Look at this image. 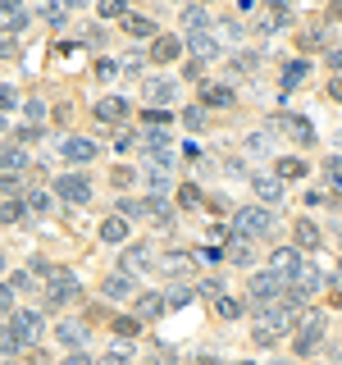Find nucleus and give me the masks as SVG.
<instances>
[{
	"label": "nucleus",
	"instance_id": "a19ab883",
	"mask_svg": "<svg viewBox=\"0 0 342 365\" xmlns=\"http://www.w3.org/2000/svg\"><path fill=\"white\" fill-rule=\"evenodd\" d=\"M260 5H265L269 14H288V9H292V0H260Z\"/></svg>",
	"mask_w": 342,
	"mask_h": 365
},
{
	"label": "nucleus",
	"instance_id": "4d7b16f0",
	"mask_svg": "<svg viewBox=\"0 0 342 365\" xmlns=\"http://www.w3.org/2000/svg\"><path fill=\"white\" fill-rule=\"evenodd\" d=\"M328 302H333V306H342V288H338V292H333V297H328Z\"/></svg>",
	"mask_w": 342,
	"mask_h": 365
},
{
	"label": "nucleus",
	"instance_id": "f03ea898",
	"mask_svg": "<svg viewBox=\"0 0 342 365\" xmlns=\"http://www.w3.org/2000/svg\"><path fill=\"white\" fill-rule=\"evenodd\" d=\"M83 297V288H78V279L68 269L60 265H51V274H46V302L51 306H68V302H78Z\"/></svg>",
	"mask_w": 342,
	"mask_h": 365
},
{
	"label": "nucleus",
	"instance_id": "39448f33",
	"mask_svg": "<svg viewBox=\"0 0 342 365\" xmlns=\"http://www.w3.org/2000/svg\"><path fill=\"white\" fill-rule=\"evenodd\" d=\"M9 334L19 338V347L37 342L41 338V315L37 311H14V315H9Z\"/></svg>",
	"mask_w": 342,
	"mask_h": 365
},
{
	"label": "nucleus",
	"instance_id": "58836bf2",
	"mask_svg": "<svg viewBox=\"0 0 342 365\" xmlns=\"http://www.w3.org/2000/svg\"><path fill=\"white\" fill-rule=\"evenodd\" d=\"M114 73H119V64H114V60H100V64H96V78H100V83H110Z\"/></svg>",
	"mask_w": 342,
	"mask_h": 365
},
{
	"label": "nucleus",
	"instance_id": "c85d7f7f",
	"mask_svg": "<svg viewBox=\"0 0 342 365\" xmlns=\"http://www.w3.org/2000/svg\"><path fill=\"white\" fill-rule=\"evenodd\" d=\"M256 192H260V197H265V201H279V197H283V187H279V178H265V174H260V178H256Z\"/></svg>",
	"mask_w": 342,
	"mask_h": 365
},
{
	"label": "nucleus",
	"instance_id": "bb28decb",
	"mask_svg": "<svg viewBox=\"0 0 342 365\" xmlns=\"http://www.w3.org/2000/svg\"><path fill=\"white\" fill-rule=\"evenodd\" d=\"M306 73H311V64H306V60H292L288 68H283V87H296Z\"/></svg>",
	"mask_w": 342,
	"mask_h": 365
},
{
	"label": "nucleus",
	"instance_id": "ea45409f",
	"mask_svg": "<svg viewBox=\"0 0 342 365\" xmlns=\"http://www.w3.org/2000/svg\"><path fill=\"white\" fill-rule=\"evenodd\" d=\"M142 119H146V123H151V128H155V123H160V128H165V123H169V114H165V110H160V106H155V110H146V114H142Z\"/></svg>",
	"mask_w": 342,
	"mask_h": 365
},
{
	"label": "nucleus",
	"instance_id": "c9c22d12",
	"mask_svg": "<svg viewBox=\"0 0 342 365\" xmlns=\"http://www.w3.org/2000/svg\"><path fill=\"white\" fill-rule=\"evenodd\" d=\"M178 205H182V210H197V205H201V192L197 187H182L178 192Z\"/></svg>",
	"mask_w": 342,
	"mask_h": 365
},
{
	"label": "nucleus",
	"instance_id": "f8f14e48",
	"mask_svg": "<svg viewBox=\"0 0 342 365\" xmlns=\"http://www.w3.org/2000/svg\"><path fill=\"white\" fill-rule=\"evenodd\" d=\"M146 155H151V165H160V169L174 165V142H169L165 133H151L146 137Z\"/></svg>",
	"mask_w": 342,
	"mask_h": 365
},
{
	"label": "nucleus",
	"instance_id": "6e6552de",
	"mask_svg": "<svg viewBox=\"0 0 342 365\" xmlns=\"http://www.w3.org/2000/svg\"><path fill=\"white\" fill-rule=\"evenodd\" d=\"M187 51L197 55V60H214V55H219V41L210 37V28H187Z\"/></svg>",
	"mask_w": 342,
	"mask_h": 365
},
{
	"label": "nucleus",
	"instance_id": "a878e982",
	"mask_svg": "<svg viewBox=\"0 0 342 365\" xmlns=\"http://www.w3.org/2000/svg\"><path fill=\"white\" fill-rule=\"evenodd\" d=\"M23 210H28V205H23L19 197H14V201H0V224H19Z\"/></svg>",
	"mask_w": 342,
	"mask_h": 365
},
{
	"label": "nucleus",
	"instance_id": "a211bd4d",
	"mask_svg": "<svg viewBox=\"0 0 342 365\" xmlns=\"http://www.w3.org/2000/svg\"><path fill=\"white\" fill-rule=\"evenodd\" d=\"M123 32H128V37H160L155 23L142 19V14H123Z\"/></svg>",
	"mask_w": 342,
	"mask_h": 365
},
{
	"label": "nucleus",
	"instance_id": "393cba45",
	"mask_svg": "<svg viewBox=\"0 0 342 365\" xmlns=\"http://www.w3.org/2000/svg\"><path fill=\"white\" fill-rule=\"evenodd\" d=\"M55 338H60L68 351H78V347H83V329H78V324H60V329H55Z\"/></svg>",
	"mask_w": 342,
	"mask_h": 365
},
{
	"label": "nucleus",
	"instance_id": "f257e3e1",
	"mask_svg": "<svg viewBox=\"0 0 342 365\" xmlns=\"http://www.w3.org/2000/svg\"><path fill=\"white\" fill-rule=\"evenodd\" d=\"M233 233L269 237V233H274V215L265 210V205H242V210H233Z\"/></svg>",
	"mask_w": 342,
	"mask_h": 365
},
{
	"label": "nucleus",
	"instance_id": "5701e85b",
	"mask_svg": "<svg viewBox=\"0 0 342 365\" xmlns=\"http://www.w3.org/2000/svg\"><path fill=\"white\" fill-rule=\"evenodd\" d=\"M28 165V155H23V146H0V169H23Z\"/></svg>",
	"mask_w": 342,
	"mask_h": 365
},
{
	"label": "nucleus",
	"instance_id": "1a4fd4ad",
	"mask_svg": "<svg viewBox=\"0 0 342 365\" xmlns=\"http://www.w3.org/2000/svg\"><path fill=\"white\" fill-rule=\"evenodd\" d=\"M60 155L68 160V165H87V160L96 155V142H91V137H68V142L60 146Z\"/></svg>",
	"mask_w": 342,
	"mask_h": 365
},
{
	"label": "nucleus",
	"instance_id": "bf43d9fd",
	"mask_svg": "<svg viewBox=\"0 0 342 365\" xmlns=\"http://www.w3.org/2000/svg\"><path fill=\"white\" fill-rule=\"evenodd\" d=\"M64 5H91V0H64Z\"/></svg>",
	"mask_w": 342,
	"mask_h": 365
},
{
	"label": "nucleus",
	"instance_id": "f704fd0d",
	"mask_svg": "<svg viewBox=\"0 0 342 365\" xmlns=\"http://www.w3.org/2000/svg\"><path fill=\"white\" fill-rule=\"evenodd\" d=\"M182 123H187L192 133H201V128H205V110H201V106H192L187 114H182Z\"/></svg>",
	"mask_w": 342,
	"mask_h": 365
},
{
	"label": "nucleus",
	"instance_id": "f3484780",
	"mask_svg": "<svg viewBox=\"0 0 342 365\" xmlns=\"http://www.w3.org/2000/svg\"><path fill=\"white\" fill-rule=\"evenodd\" d=\"M128 233H133L128 215H110V220L100 224V237H105V242H128Z\"/></svg>",
	"mask_w": 342,
	"mask_h": 365
},
{
	"label": "nucleus",
	"instance_id": "aec40b11",
	"mask_svg": "<svg viewBox=\"0 0 342 365\" xmlns=\"http://www.w3.org/2000/svg\"><path fill=\"white\" fill-rule=\"evenodd\" d=\"M274 174H279V178H306V160L283 155V160H274Z\"/></svg>",
	"mask_w": 342,
	"mask_h": 365
},
{
	"label": "nucleus",
	"instance_id": "c03bdc74",
	"mask_svg": "<svg viewBox=\"0 0 342 365\" xmlns=\"http://www.w3.org/2000/svg\"><path fill=\"white\" fill-rule=\"evenodd\" d=\"M28 119H32V123L46 119V106H41V101H28Z\"/></svg>",
	"mask_w": 342,
	"mask_h": 365
},
{
	"label": "nucleus",
	"instance_id": "0eeeda50",
	"mask_svg": "<svg viewBox=\"0 0 342 365\" xmlns=\"http://www.w3.org/2000/svg\"><path fill=\"white\" fill-rule=\"evenodd\" d=\"M301 269V251L296 247H279V251H269V274H279L283 283H292V274Z\"/></svg>",
	"mask_w": 342,
	"mask_h": 365
},
{
	"label": "nucleus",
	"instance_id": "79ce46f5",
	"mask_svg": "<svg viewBox=\"0 0 342 365\" xmlns=\"http://www.w3.org/2000/svg\"><path fill=\"white\" fill-rule=\"evenodd\" d=\"M128 182H133V169L119 165V169H114V187H128Z\"/></svg>",
	"mask_w": 342,
	"mask_h": 365
},
{
	"label": "nucleus",
	"instance_id": "b1692460",
	"mask_svg": "<svg viewBox=\"0 0 342 365\" xmlns=\"http://www.w3.org/2000/svg\"><path fill=\"white\" fill-rule=\"evenodd\" d=\"M292 237H296V247H319V228L311 224V220H301L292 228Z\"/></svg>",
	"mask_w": 342,
	"mask_h": 365
},
{
	"label": "nucleus",
	"instance_id": "864d4df0",
	"mask_svg": "<svg viewBox=\"0 0 342 365\" xmlns=\"http://www.w3.org/2000/svg\"><path fill=\"white\" fill-rule=\"evenodd\" d=\"M328 96H333V101H342V78H333V83H328Z\"/></svg>",
	"mask_w": 342,
	"mask_h": 365
},
{
	"label": "nucleus",
	"instance_id": "052dcab7",
	"mask_svg": "<svg viewBox=\"0 0 342 365\" xmlns=\"http://www.w3.org/2000/svg\"><path fill=\"white\" fill-rule=\"evenodd\" d=\"M0 269H5V251H0Z\"/></svg>",
	"mask_w": 342,
	"mask_h": 365
},
{
	"label": "nucleus",
	"instance_id": "c756f323",
	"mask_svg": "<svg viewBox=\"0 0 342 365\" xmlns=\"http://www.w3.org/2000/svg\"><path fill=\"white\" fill-rule=\"evenodd\" d=\"M214 311H219L224 319H237V315H242V302H233V297H214Z\"/></svg>",
	"mask_w": 342,
	"mask_h": 365
},
{
	"label": "nucleus",
	"instance_id": "6e6d98bb",
	"mask_svg": "<svg viewBox=\"0 0 342 365\" xmlns=\"http://www.w3.org/2000/svg\"><path fill=\"white\" fill-rule=\"evenodd\" d=\"M0 311H9V288L0 283Z\"/></svg>",
	"mask_w": 342,
	"mask_h": 365
},
{
	"label": "nucleus",
	"instance_id": "de8ad7c7",
	"mask_svg": "<svg viewBox=\"0 0 342 365\" xmlns=\"http://www.w3.org/2000/svg\"><path fill=\"white\" fill-rule=\"evenodd\" d=\"M0 110H14V87H0Z\"/></svg>",
	"mask_w": 342,
	"mask_h": 365
},
{
	"label": "nucleus",
	"instance_id": "5fc2aeb1",
	"mask_svg": "<svg viewBox=\"0 0 342 365\" xmlns=\"http://www.w3.org/2000/svg\"><path fill=\"white\" fill-rule=\"evenodd\" d=\"M5 55H14V41H9V37H0V60H5Z\"/></svg>",
	"mask_w": 342,
	"mask_h": 365
},
{
	"label": "nucleus",
	"instance_id": "8fccbe9b",
	"mask_svg": "<svg viewBox=\"0 0 342 365\" xmlns=\"http://www.w3.org/2000/svg\"><path fill=\"white\" fill-rule=\"evenodd\" d=\"M114 151H119V155H123V151H133V137H128V133H119V137H114Z\"/></svg>",
	"mask_w": 342,
	"mask_h": 365
},
{
	"label": "nucleus",
	"instance_id": "2f4dec72",
	"mask_svg": "<svg viewBox=\"0 0 342 365\" xmlns=\"http://www.w3.org/2000/svg\"><path fill=\"white\" fill-rule=\"evenodd\" d=\"M151 265V247H128V269H146Z\"/></svg>",
	"mask_w": 342,
	"mask_h": 365
},
{
	"label": "nucleus",
	"instance_id": "4be33fe9",
	"mask_svg": "<svg viewBox=\"0 0 342 365\" xmlns=\"http://www.w3.org/2000/svg\"><path fill=\"white\" fill-rule=\"evenodd\" d=\"M160 311H165V302H160L155 292H146V297H137V319H155Z\"/></svg>",
	"mask_w": 342,
	"mask_h": 365
},
{
	"label": "nucleus",
	"instance_id": "37998d69",
	"mask_svg": "<svg viewBox=\"0 0 342 365\" xmlns=\"http://www.w3.org/2000/svg\"><path fill=\"white\" fill-rule=\"evenodd\" d=\"M114 334H123V338H133V334H137V315H133V319H119V324H114Z\"/></svg>",
	"mask_w": 342,
	"mask_h": 365
},
{
	"label": "nucleus",
	"instance_id": "603ef678",
	"mask_svg": "<svg viewBox=\"0 0 342 365\" xmlns=\"http://www.w3.org/2000/svg\"><path fill=\"white\" fill-rule=\"evenodd\" d=\"M64 365H96V361H91V356H87V351H73V356H68Z\"/></svg>",
	"mask_w": 342,
	"mask_h": 365
},
{
	"label": "nucleus",
	"instance_id": "412c9836",
	"mask_svg": "<svg viewBox=\"0 0 342 365\" xmlns=\"http://www.w3.org/2000/svg\"><path fill=\"white\" fill-rule=\"evenodd\" d=\"M201 101H205V106H214V110H224V106H233V87H205Z\"/></svg>",
	"mask_w": 342,
	"mask_h": 365
},
{
	"label": "nucleus",
	"instance_id": "2eb2a0df",
	"mask_svg": "<svg viewBox=\"0 0 342 365\" xmlns=\"http://www.w3.org/2000/svg\"><path fill=\"white\" fill-rule=\"evenodd\" d=\"M251 242H256V237L233 233V237H228V247H224V260H233V265H251Z\"/></svg>",
	"mask_w": 342,
	"mask_h": 365
},
{
	"label": "nucleus",
	"instance_id": "9b49d317",
	"mask_svg": "<svg viewBox=\"0 0 342 365\" xmlns=\"http://www.w3.org/2000/svg\"><path fill=\"white\" fill-rule=\"evenodd\" d=\"M319 283H324V279H319V269L311 265V260H301V269L292 274L288 288H292V292H301V297H311V292H319Z\"/></svg>",
	"mask_w": 342,
	"mask_h": 365
},
{
	"label": "nucleus",
	"instance_id": "13d9d810",
	"mask_svg": "<svg viewBox=\"0 0 342 365\" xmlns=\"http://www.w3.org/2000/svg\"><path fill=\"white\" fill-rule=\"evenodd\" d=\"M333 19H342V0H333Z\"/></svg>",
	"mask_w": 342,
	"mask_h": 365
},
{
	"label": "nucleus",
	"instance_id": "4c0bfd02",
	"mask_svg": "<svg viewBox=\"0 0 342 365\" xmlns=\"http://www.w3.org/2000/svg\"><path fill=\"white\" fill-rule=\"evenodd\" d=\"M328 187H333V197H342V165L338 160H328Z\"/></svg>",
	"mask_w": 342,
	"mask_h": 365
},
{
	"label": "nucleus",
	"instance_id": "3c124183",
	"mask_svg": "<svg viewBox=\"0 0 342 365\" xmlns=\"http://www.w3.org/2000/svg\"><path fill=\"white\" fill-rule=\"evenodd\" d=\"M151 192H169V178L160 174V169H155V174H151Z\"/></svg>",
	"mask_w": 342,
	"mask_h": 365
},
{
	"label": "nucleus",
	"instance_id": "7ed1b4c3",
	"mask_svg": "<svg viewBox=\"0 0 342 365\" xmlns=\"http://www.w3.org/2000/svg\"><path fill=\"white\" fill-rule=\"evenodd\" d=\"M283 297H288V283H283L279 274H256V279H251V302H256V311L283 302Z\"/></svg>",
	"mask_w": 342,
	"mask_h": 365
},
{
	"label": "nucleus",
	"instance_id": "e433bc0d",
	"mask_svg": "<svg viewBox=\"0 0 342 365\" xmlns=\"http://www.w3.org/2000/svg\"><path fill=\"white\" fill-rule=\"evenodd\" d=\"M23 205H28V210H51V197H46V192H28V201H23Z\"/></svg>",
	"mask_w": 342,
	"mask_h": 365
},
{
	"label": "nucleus",
	"instance_id": "9d476101",
	"mask_svg": "<svg viewBox=\"0 0 342 365\" xmlns=\"http://www.w3.org/2000/svg\"><path fill=\"white\" fill-rule=\"evenodd\" d=\"M100 292H105L110 302H123V297H137V279H133V274H110V279L100 283Z\"/></svg>",
	"mask_w": 342,
	"mask_h": 365
},
{
	"label": "nucleus",
	"instance_id": "ddd939ff",
	"mask_svg": "<svg viewBox=\"0 0 342 365\" xmlns=\"http://www.w3.org/2000/svg\"><path fill=\"white\" fill-rule=\"evenodd\" d=\"M123 114H133L123 96H105V101H96V123H119Z\"/></svg>",
	"mask_w": 342,
	"mask_h": 365
},
{
	"label": "nucleus",
	"instance_id": "423d86ee",
	"mask_svg": "<svg viewBox=\"0 0 342 365\" xmlns=\"http://www.w3.org/2000/svg\"><path fill=\"white\" fill-rule=\"evenodd\" d=\"M51 187H55V197H64L68 205H83V201H91V182H87L83 174H64V178H55Z\"/></svg>",
	"mask_w": 342,
	"mask_h": 365
},
{
	"label": "nucleus",
	"instance_id": "7c9ffc66",
	"mask_svg": "<svg viewBox=\"0 0 342 365\" xmlns=\"http://www.w3.org/2000/svg\"><path fill=\"white\" fill-rule=\"evenodd\" d=\"M182 28H210V14H205L201 5H192L187 14H182Z\"/></svg>",
	"mask_w": 342,
	"mask_h": 365
},
{
	"label": "nucleus",
	"instance_id": "4468645a",
	"mask_svg": "<svg viewBox=\"0 0 342 365\" xmlns=\"http://www.w3.org/2000/svg\"><path fill=\"white\" fill-rule=\"evenodd\" d=\"M274 123H279L283 133H292V137H296V142H301V146H311V142H315V128H311V123H306V119H296V114H279V119H274Z\"/></svg>",
	"mask_w": 342,
	"mask_h": 365
},
{
	"label": "nucleus",
	"instance_id": "a18cd8bd",
	"mask_svg": "<svg viewBox=\"0 0 342 365\" xmlns=\"http://www.w3.org/2000/svg\"><path fill=\"white\" fill-rule=\"evenodd\" d=\"M182 265H187V256H182V251H174V256H169V265H165V269H169V274H182Z\"/></svg>",
	"mask_w": 342,
	"mask_h": 365
},
{
	"label": "nucleus",
	"instance_id": "473e14b6",
	"mask_svg": "<svg viewBox=\"0 0 342 365\" xmlns=\"http://www.w3.org/2000/svg\"><path fill=\"white\" fill-rule=\"evenodd\" d=\"M324 46V28H306L301 32V51H319Z\"/></svg>",
	"mask_w": 342,
	"mask_h": 365
},
{
	"label": "nucleus",
	"instance_id": "cd10ccee",
	"mask_svg": "<svg viewBox=\"0 0 342 365\" xmlns=\"http://www.w3.org/2000/svg\"><path fill=\"white\" fill-rule=\"evenodd\" d=\"M96 9H100V19H123L128 14V0H96Z\"/></svg>",
	"mask_w": 342,
	"mask_h": 365
},
{
	"label": "nucleus",
	"instance_id": "20e7f679",
	"mask_svg": "<svg viewBox=\"0 0 342 365\" xmlns=\"http://www.w3.org/2000/svg\"><path fill=\"white\" fill-rule=\"evenodd\" d=\"M319 338H324V311H306L301 319H296V351H315Z\"/></svg>",
	"mask_w": 342,
	"mask_h": 365
},
{
	"label": "nucleus",
	"instance_id": "72a5a7b5",
	"mask_svg": "<svg viewBox=\"0 0 342 365\" xmlns=\"http://www.w3.org/2000/svg\"><path fill=\"white\" fill-rule=\"evenodd\" d=\"M41 19L46 23H64V5H60V0H46V5H41Z\"/></svg>",
	"mask_w": 342,
	"mask_h": 365
},
{
	"label": "nucleus",
	"instance_id": "49530a36",
	"mask_svg": "<svg viewBox=\"0 0 342 365\" xmlns=\"http://www.w3.org/2000/svg\"><path fill=\"white\" fill-rule=\"evenodd\" d=\"M0 197H19V178H0Z\"/></svg>",
	"mask_w": 342,
	"mask_h": 365
},
{
	"label": "nucleus",
	"instance_id": "6ab92c4d",
	"mask_svg": "<svg viewBox=\"0 0 342 365\" xmlns=\"http://www.w3.org/2000/svg\"><path fill=\"white\" fill-rule=\"evenodd\" d=\"M146 101H151V106H169V101H174V83H160V78H151V83H146Z\"/></svg>",
	"mask_w": 342,
	"mask_h": 365
},
{
	"label": "nucleus",
	"instance_id": "680f3d73",
	"mask_svg": "<svg viewBox=\"0 0 342 365\" xmlns=\"http://www.w3.org/2000/svg\"><path fill=\"white\" fill-rule=\"evenodd\" d=\"M237 365H251V361H237Z\"/></svg>",
	"mask_w": 342,
	"mask_h": 365
},
{
	"label": "nucleus",
	"instance_id": "e2e57ef3",
	"mask_svg": "<svg viewBox=\"0 0 342 365\" xmlns=\"http://www.w3.org/2000/svg\"><path fill=\"white\" fill-rule=\"evenodd\" d=\"M283 365H288V361H283Z\"/></svg>",
	"mask_w": 342,
	"mask_h": 365
},
{
	"label": "nucleus",
	"instance_id": "dca6fc26",
	"mask_svg": "<svg viewBox=\"0 0 342 365\" xmlns=\"http://www.w3.org/2000/svg\"><path fill=\"white\" fill-rule=\"evenodd\" d=\"M182 55V41L178 37H165V32H160V37L151 41V60L155 64H169V60H178Z\"/></svg>",
	"mask_w": 342,
	"mask_h": 365
},
{
	"label": "nucleus",
	"instance_id": "09e8293b",
	"mask_svg": "<svg viewBox=\"0 0 342 365\" xmlns=\"http://www.w3.org/2000/svg\"><path fill=\"white\" fill-rule=\"evenodd\" d=\"M96 365H128V356H123V351H110V356H100Z\"/></svg>",
	"mask_w": 342,
	"mask_h": 365
}]
</instances>
